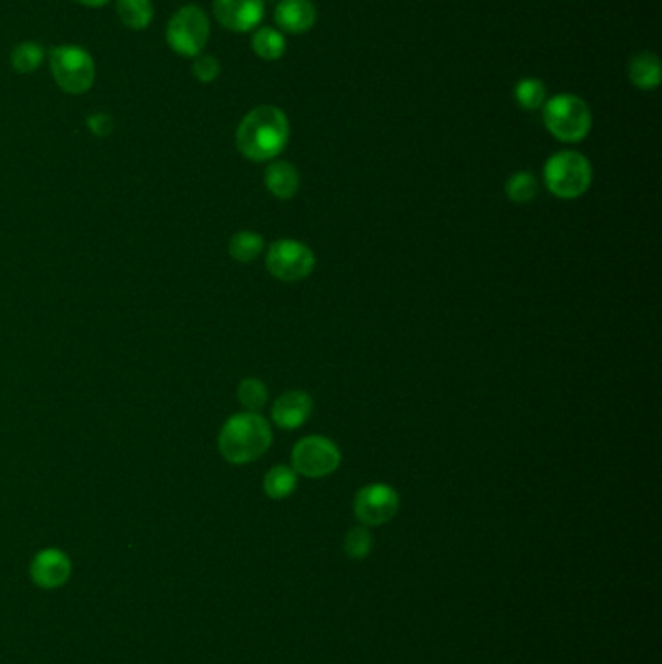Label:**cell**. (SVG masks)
Wrapping results in <instances>:
<instances>
[{"label": "cell", "mask_w": 662, "mask_h": 664, "mask_svg": "<svg viewBox=\"0 0 662 664\" xmlns=\"http://www.w3.org/2000/svg\"><path fill=\"white\" fill-rule=\"evenodd\" d=\"M290 140L286 113L274 105H259L249 111L237 127V150L251 162L274 160Z\"/></svg>", "instance_id": "cell-1"}, {"label": "cell", "mask_w": 662, "mask_h": 664, "mask_svg": "<svg viewBox=\"0 0 662 664\" xmlns=\"http://www.w3.org/2000/svg\"><path fill=\"white\" fill-rule=\"evenodd\" d=\"M272 443V430L257 412L232 416L218 437L222 457L232 465H247L263 457Z\"/></svg>", "instance_id": "cell-2"}, {"label": "cell", "mask_w": 662, "mask_h": 664, "mask_svg": "<svg viewBox=\"0 0 662 664\" xmlns=\"http://www.w3.org/2000/svg\"><path fill=\"white\" fill-rule=\"evenodd\" d=\"M542 117L548 133L562 142H581L593 127V115L587 101L573 94H558L546 100Z\"/></svg>", "instance_id": "cell-3"}, {"label": "cell", "mask_w": 662, "mask_h": 664, "mask_svg": "<svg viewBox=\"0 0 662 664\" xmlns=\"http://www.w3.org/2000/svg\"><path fill=\"white\" fill-rule=\"evenodd\" d=\"M544 181L552 195L565 200L579 199L593 183V167L583 154L563 150L546 162Z\"/></svg>", "instance_id": "cell-4"}, {"label": "cell", "mask_w": 662, "mask_h": 664, "mask_svg": "<svg viewBox=\"0 0 662 664\" xmlns=\"http://www.w3.org/2000/svg\"><path fill=\"white\" fill-rule=\"evenodd\" d=\"M55 82L70 96L86 94L96 82V63L88 51L76 45H59L51 51Z\"/></svg>", "instance_id": "cell-5"}, {"label": "cell", "mask_w": 662, "mask_h": 664, "mask_svg": "<svg viewBox=\"0 0 662 664\" xmlns=\"http://www.w3.org/2000/svg\"><path fill=\"white\" fill-rule=\"evenodd\" d=\"M167 45L181 57H199L210 37V20L195 6H183L167 24Z\"/></svg>", "instance_id": "cell-6"}, {"label": "cell", "mask_w": 662, "mask_h": 664, "mask_svg": "<svg viewBox=\"0 0 662 664\" xmlns=\"http://www.w3.org/2000/svg\"><path fill=\"white\" fill-rule=\"evenodd\" d=\"M340 449L329 437L309 435L299 439L292 453L296 474L307 478H323L340 466Z\"/></svg>", "instance_id": "cell-7"}, {"label": "cell", "mask_w": 662, "mask_h": 664, "mask_svg": "<svg viewBox=\"0 0 662 664\" xmlns=\"http://www.w3.org/2000/svg\"><path fill=\"white\" fill-rule=\"evenodd\" d=\"M268 272L282 282H299L315 268L313 251L294 239H280L270 245L266 255Z\"/></svg>", "instance_id": "cell-8"}, {"label": "cell", "mask_w": 662, "mask_h": 664, "mask_svg": "<svg viewBox=\"0 0 662 664\" xmlns=\"http://www.w3.org/2000/svg\"><path fill=\"white\" fill-rule=\"evenodd\" d=\"M398 505V494L389 484H369L358 492L354 511L365 527H379L397 515Z\"/></svg>", "instance_id": "cell-9"}, {"label": "cell", "mask_w": 662, "mask_h": 664, "mask_svg": "<svg viewBox=\"0 0 662 664\" xmlns=\"http://www.w3.org/2000/svg\"><path fill=\"white\" fill-rule=\"evenodd\" d=\"M216 20L230 32L245 34L255 30L265 18L263 0H214Z\"/></svg>", "instance_id": "cell-10"}, {"label": "cell", "mask_w": 662, "mask_h": 664, "mask_svg": "<svg viewBox=\"0 0 662 664\" xmlns=\"http://www.w3.org/2000/svg\"><path fill=\"white\" fill-rule=\"evenodd\" d=\"M35 585L41 589H59L67 583L72 573V564L67 554L57 548L41 550L30 565Z\"/></svg>", "instance_id": "cell-11"}, {"label": "cell", "mask_w": 662, "mask_h": 664, "mask_svg": "<svg viewBox=\"0 0 662 664\" xmlns=\"http://www.w3.org/2000/svg\"><path fill=\"white\" fill-rule=\"evenodd\" d=\"M313 412V400L303 391L280 395L272 406V420L282 430H298Z\"/></svg>", "instance_id": "cell-12"}, {"label": "cell", "mask_w": 662, "mask_h": 664, "mask_svg": "<svg viewBox=\"0 0 662 664\" xmlns=\"http://www.w3.org/2000/svg\"><path fill=\"white\" fill-rule=\"evenodd\" d=\"M317 22V8L311 0H280L276 24L286 34H307Z\"/></svg>", "instance_id": "cell-13"}, {"label": "cell", "mask_w": 662, "mask_h": 664, "mask_svg": "<svg viewBox=\"0 0 662 664\" xmlns=\"http://www.w3.org/2000/svg\"><path fill=\"white\" fill-rule=\"evenodd\" d=\"M265 183L276 199H294L299 191L298 169L288 162H272L266 167Z\"/></svg>", "instance_id": "cell-14"}, {"label": "cell", "mask_w": 662, "mask_h": 664, "mask_svg": "<svg viewBox=\"0 0 662 664\" xmlns=\"http://www.w3.org/2000/svg\"><path fill=\"white\" fill-rule=\"evenodd\" d=\"M629 82L639 90L659 88L662 78L661 61L655 53H639L628 65Z\"/></svg>", "instance_id": "cell-15"}, {"label": "cell", "mask_w": 662, "mask_h": 664, "mask_svg": "<svg viewBox=\"0 0 662 664\" xmlns=\"http://www.w3.org/2000/svg\"><path fill=\"white\" fill-rule=\"evenodd\" d=\"M117 14L127 28L140 32L152 24L154 4L152 0H117Z\"/></svg>", "instance_id": "cell-16"}, {"label": "cell", "mask_w": 662, "mask_h": 664, "mask_svg": "<svg viewBox=\"0 0 662 664\" xmlns=\"http://www.w3.org/2000/svg\"><path fill=\"white\" fill-rule=\"evenodd\" d=\"M265 494L270 499H286L298 488V474L290 466L278 465L270 468L265 476Z\"/></svg>", "instance_id": "cell-17"}, {"label": "cell", "mask_w": 662, "mask_h": 664, "mask_svg": "<svg viewBox=\"0 0 662 664\" xmlns=\"http://www.w3.org/2000/svg\"><path fill=\"white\" fill-rule=\"evenodd\" d=\"M251 47L259 59L278 61L286 53V37L274 28H259L253 34Z\"/></svg>", "instance_id": "cell-18"}, {"label": "cell", "mask_w": 662, "mask_h": 664, "mask_svg": "<svg viewBox=\"0 0 662 664\" xmlns=\"http://www.w3.org/2000/svg\"><path fill=\"white\" fill-rule=\"evenodd\" d=\"M265 249L263 235L255 232L235 233L230 241V255L239 263H253Z\"/></svg>", "instance_id": "cell-19"}, {"label": "cell", "mask_w": 662, "mask_h": 664, "mask_svg": "<svg viewBox=\"0 0 662 664\" xmlns=\"http://www.w3.org/2000/svg\"><path fill=\"white\" fill-rule=\"evenodd\" d=\"M548 100L546 84L538 78H525L515 86V101L527 111L542 109Z\"/></svg>", "instance_id": "cell-20"}, {"label": "cell", "mask_w": 662, "mask_h": 664, "mask_svg": "<svg viewBox=\"0 0 662 664\" xmlns=\"http://www.w3.org/2000/svg\"><path fill=\"white\" fill-rule=\"evenodd\" d=\"M505 193L515 204H529L538 193V181L530 171H517L505 183Z\"/></svg>", "instance_id": "cell-21"}, {"label": "cell", "mask_w": 662, "mask_h": 664, "mask_svg": "<svg viewBox=\"0 0 662 664\" xmlns=\"http://www.w3.org/2000/svg\"><path fill=\"white\" fill-rule=\"evenodd\" d=\"M43 57H45V51H43L41 45L26 41V43H20L12 49L10 61H12V67L16 72L30 74V72H34V70L41 67Z\"/></svg>", "instance_id": "cell-22"}, {"label": "cell", "mask_w": 662, "mask_h": 664, "mask_svg": "<svg viewBox=\"0 0 662 664\" xmlns=\"http://www.w3.org/2000/svg\"><path fill=\"white\" fill-rule=\"evenodd\" d=\"M237 399L249 412H257L268 400V389L261 379H243L237 387Z\"/></svg>", "instance_id": "cell-23"}, {"label": "cell", "mask_w": 662, "mask_h": 664, "mask_svg": "<svg viewBox=\"0 0 662 664\" xmlns=\"http://www.w3.org/2000/svg\"><path fill=\"white\" fill-rule=\"evenodd\" d=\"M371 548H373V538L365 527H354L346 534L344 550L350 560H364L369 556Z\"/></svg>", "instance_id": "cell-24"}, {"label": "cell", "mask_w": 662, "mask_h": 664, "mask_svg": "<svg viewBox=\"0 0 662 664\" xmlns=\"http://www.w3.org/2000/svg\"><path fill=\"white\" fill-rule=\"evenodd\" d=\"M193 74L202 84H210L220 76V63L212 55H199L193 63Z\"/></svg>", "instance_id": "cell-25"}, {"label": "cell", "mask_w": 662, "mask_h": 664, "mask_svg": "<svg viewBox=\"0 0 662 664\" xmlns=\"http://www.w3.org/2000/svg\"><path fill=\"white\" fill-rule=\"evenodd\" d=\"M90 127L94 129V133L103 134L111 129V119L105 115H96L90 119Z\"/></svg>", "instance_id": "cell-26"}, {"label": "cell", "mask_w": 662, "mask_h": 664, "mask_svg": "<svg viewBox=\"0 0 662 664\" xmlns=\"http://www.w3.org/2000/svg\"><path fill=\"white\" fill-rule=\"evenodd\" d=\"M76 2H80V4H84V6H103V4H107L109 0H76Z\"/></svg>", "instance_id": "cell-27"}]
</instances>
